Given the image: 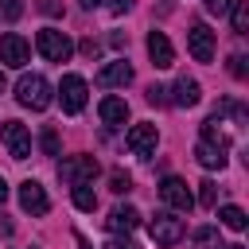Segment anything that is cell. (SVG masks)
Here are the masks:
<instances>
[{
	"instance_id": "cell-1",
	"label": "cell",
	"mask_w": 249,
	"mask_h": 249,
	"mask_svg": "<svg viewBox=\"0 0 249 249\" xmlns=\"http://www.w3.org/2000/svg\"><path fill=\"white\" fill-rule=\"evenodd\" d=\"M54 89H51V82L43 78V74H23L19 82H16V101L23 105V109H31V113H43L54 97H51Z\"/></svg>"
},
{
	"instance_id": "cell-2",
	"label": "cell",
	"mask_w": 249,
	"mask_h": 249,
	"mask_svg": "<svg viewBox=\"0 0 249 249\" xmlns=\"http://www.w3.org/2000/svg\"><path fill=\"white\" fill-rule=\"evenodd\" d=\"M148 233H152L156 245H179L183 233H187V226H183V218H175L171 210H156L152 222H148Z\"/></svg>"
},
{
	"instance_id": "cell-3",
	"label": "cell",
	"mask_w": 249,
	"mask_h": 249,
	"mask_svg": "<svg viewBox=\"0 0 249 249\" xmlns=\"http://www.w3.org/2000/svg\"><path fill=\"white\" fill-rule=\"evenodd\" d=\"M35 51H39L47 62H66V58L74 54V43H70L62 31H54V27H43V31L35 35Z\"/></svg>"
},
{
	"instance_id": "cell-4",
	"label": "cell",
	"mask_w": 249,
	"mask_h": 249,
	"mask_svg": "<svg viewBox=\"0 0 249 249\" xmlns=\"http://www.w3.org/2000/svg\"><path fill=\"white\" fill-rule=\"evenodd\" d=\"M97 171H101L97 156H70V160L58 163V175H62L66 183H74V187H78V183H93Z\"/></svg>"
},
{
	"instance_id": "cell-5",
	"label": "cell",
	"mask_w": 249,
	"mask_h": 249,
	"mask_svg": "<svg viewBox=\"0 0 249 249\" xmlns=\"http://www.w3.org/2000/svg\"><path fill=\"white\" fill-rule=\"evenodd\" d=\"M0 140H4V148H8L12 160H27V156H31V132H27V124L4 121V124H0Z\"/></svg>"
},
{
	"instance_id": "cell-6",
	"label": "cell",
	"mask_w": 249,
	"mask_h": 249,
	"mask_svg": "<svg viewBox=\"0 0 249 249\" xmlns=\"http://www.w3.org/2000/svg\"><path fill=\"white\" fill-rule=\"evenodd\" d=\"M86 93H89L86 78H82V74H66V78H62V86H58L62 113H82V109H86Z\"/></svg>"
},
{
	"instance_id": "cell-7",
	"label": "cell",
	"mask_w": 249,
	"mask_h": 249,
	"mask_svg": "<svg viewBox=\"0 0 249 249\" xmlns=\"http://www.w3.org/2000/svg\"><path fill=\"white\" fill-rule=\"evenodd\" d=\"M0 62L12 66V70H23V66L31 62V47H27V39L16 35V31H8V35L0 39Z\"/></svg>"
},
{
	"instance_id": "cell-8",
	"label": "cell",
	"mask_w": 249,
	"mask_h": 249,
	"mask_svg": "<svg viewBox=\"0 0 249 249\" xmlns=\"http://www.w3.org/2000/svg\"><path fill=\"white\" fill-rule=\"evenodd\" d=\"M160 198H163L171 210H183V214L195 206V195H191V187H187L179 175H167V179L160 183Z\"/></svg>"
},
{
	"instance_id": "cell-9",
	"label": "cell",
	"mask_w": 249,
	"mask_h": 249,
	"mask_svg": "<svg viewBox=\"0 0 249 249\" xmlns=\"http://www.w3.org/2000/svg\"><path fill=\"white\" fill-rule=\"evenodd\" d=\"M124 140H128V152H132V156H144V160H148V156L156 152V144H160V128L144 121V124H132Z\"/></svg>"
},
{
	"instance_id": "cell-10",
	"label": "cell",
	"mask_w": 249,
	"mask_h": 249,
	"mask_svg": "<svg viewBox=\"0 0 249 249\" xmlns=\"http://www.w3.org/2000/svg\"><path fill=\"white\" fill-rule=\"evenodd\" d=\"M187 51H191L195 62H210V58H214V31H210L206 23H195V27L187 31Z\"/></svg>"
},
{
	"instance_id": "cell-11",
	"label": "cell",
	"mask_w": 249,
	"mask_h": 249,
	"mask_svg": "<svg viewBox=\"0 0 249 249\" xmlns=\"http://www.w3.org/2000/svg\"><path fill=\"white\" fill-rule=\"evenodd\" d=\"M148 58H152L156 70L175 66V47H171V39H167L163 31H148Z\"/></svg>"
},
{
	"instance_id": "cell-12",
	"label": "cell",
	"mask_w": 249,
	"mask_h": 249,
	"mask_svg": "<svg viewBox=\"0 0 249 249\" xmlns=\"http://www.w3.org/2000/svg\"><path fill=\"white\" fill-rule=\"evenodd\" d=\"M19 206H23L27 214H47V210H51V198H47L43 183L23 179V183H19Z\"/></svg>"
},
{
	"instance_id": "cell-13",
	"label": "cell",
	"mask_w": 249,
	"mask_h": 249,
	"mask_svg": "<svg viewBox=\"0 0 249 249\" xmlns=\"http://www.w3.org/2000/svg\"><path fill=\"white\" fill-rule=\"evenodd\" d=\"M136 226H140V210H136V206H113V210H109V218H105V230H109L113 237L132 233Z\"/></svg>"
},
{
	"instance_id": "cell-14",
	"label": "cell",
	"mask_w": 249,
	"mask_h": 249,
	"mask_svg": "<svg viewBox=\"0 0 249 249\" xmlns=\"http://www.w3.org/2000/svg\"><path fill=\"white\" fill-rule=\"evenodd\" d=\"M167 93H171L167 101H171V105H179V109H191V105H198V101H202V86H198L195 78H187V74H183Z\"/></svg>"
},
{
	"instance_id": "cell-15",
	"label": "cell",
	"mask_w": 249,
	"mask_h": 249,
	"mask_svg": "<svg viewBox=\"0 0 249 249\" xmlns=\"http://www.w3.org/2000/svg\"><path fill=\"white\" fill-rule=\"evenodd\" d=\"M128 82H132V66H128L124 58H117V62H105V66L97 70V86H101V89L128 86Z\"/></svg>"
},
{
	"instance_id": "cell-16",
	"label": "cell",
	"mask_w": 249,
	"mask_h": 249,
	"mask_svg": "<svg viewBox=\"0 0 249 249\" xmlns=\"http://www.w3.org/2000/svg\"><path fill=\"white\" fill-rule=\"evenodd\" d=\"M226 152H230V148H218V144H206V140L195 144V160H198L206 171H214V167L222 171V167H226Z\"/></svg>"
},
{
	"instance_id": "cell-17",
	"label": "cell",
	"mask_w": 249,
	"mask_h": 249,
	"mask_svg": "<svg viewBox=\"0 0 249 249\" xmlns=\"http://www.w3.org/2000/svg\"><path fill=\"white\" fill-rule=\"evenodd\" d=\"M97 113H101L105 124H124L128 121V101L124 97H101V109Z\"/></svg>"
},
{
	"instance_id": "cell-18",
	"label": "cell",
	"mask_w": 249,
	"mask_h": 249,
	"mask_svg": "<svg viewBox=\"0 0 249 249\" xmlns=\"http://www.w3.org/2000/svg\"><path fill=\"white\" fill-rule=\"evenodd\" d=\"M74 206H78V210H86V214H89V210H97V191H93L89 183H78V187H74Z\"/></svg>"
},
{
	"instance_id": "cell-19",
	"label": "cell",
	"mask_w": 249,
	"mask_h": 249,
	"mask_svg": "<svg viewBox=\"0 0 249 249\" xmlns=\"http://www.w3.org/2000/svg\"><path fill=\"white\" fill-rule=\"evenodd\" d=\"M195 245H198V249H222L218 226H198V230H195Z\"/></svg>"
},
{
	"instance_id": "cell-20",
	"label": "cell",
	"mask_w": 249,
	"mask_h": 249,
	"mask_svg": "<svg viewBox=\"0 0 249 249\" xmlns=\"http://www.w3.org/2000/svg\"><path fill=\"white\" fill-rule=\"evenodd\" d=\"M230 19H233V31H237V35H245V31H249V0H233Z\"/></svg>"
},
{
	"instance_id": "cell-21",
	"label": "cell",
	"mask_w": 249,
	"mask_h": 249,
	"mask_svg": "<svg viewBox=\"0 0 249 249\" xmlns=\"http://www.w3.org/2000/svg\"><path fill=\"white\" fill-rule=\"evenodd\" d=\"M218 218H222V226H226V230H245V222H249L241 206H222V210H218Z\"/></svg>"
},
{
	"instance_id": "cell-22",
	"label": "cell",
	"mask_w": 249,
	"mask_h": 249,
	"mask_svg": "<svg viewBox=\"0 0 249 249\" xmlns=\"http://www.w3.org/2000/svg\"><path fill=\"white\" fill-rule=\"evenodd\" d=\"M198 202H202L206 210H214V206H218V183L202 179V183H198Z\"/></svg>"
},
{
	"instance_id": "cell-23",
	"label": "cell",
	"mask_w": 249,
	"mask_h": 249,
	"mask_svg": "<svg viewBox=\"0 0 249 249\" xmlns=\"http://www.w3.org/2000/svg\"><path fill=\"white\" fill-rule=\"evenodd\" d=\"M39 144H43V152H47V156H58V132H54V128H43Z\"/></svg>"
},
{
	"instance_id": "cell-24",
	"label": "cell",
	"mask_w": 249,
	"mask_h": 249,
	"mask_svg": "<svg viewBox=\"0 0 249 249\" xmlns=\"http://www.w3.org/2000/svg\"><path fill=\"white\" fill-rule=\"evenodd\" d=\"M109 183H113V191H117V195L132 191V175H128V171H113V175H109Z\"/></svg>"
},
{
	"instance_id": "cell-25",
	"label": "cell",
	"mask_w": 249,
	"mask_h": 249,
	"mask_svg": "<svg viewBox=\"0 0 249 249\" xmlns=\"http://www.w3.org/2000/svg\"><path fill=\"white\" fill-rule=\"evenodd\" d=\"M230 74H233V78H245V74H249V58H245V54H230Z\"/></svg>"
},
{
	"instance_id": "cell-26",
	"label": "cell",
	"mask_w": 249,
	"mask_h": 249,
	"mask_svg": "<svg viewBox=\"0 0 249 249\" xmlns=\"http://www.w3.org/2000/svg\"><path fill=\"white\" fill-rule=\"evenodd\" d=\"M206 4V12H214V16H226L230 8H233V0H202Z\"/></svg>"
},
{
	"instance_id": "cell-27",
	"label": "cell",
	"mask_w": 249,
	"mask_h": 249,
	"mask_svg": "<svg viewBox=\"0 0 249 249\" xmlns=\"http://www.w3.org/2000/svg\"><path fill=\"white\" fill-rule=\"evenodd\" d=\"M148 101H152V105L167 101V89H163V86H148Z\"/></svg>"
},
{
	"instance_id": "cell-28",
	"label": "cell",
	"mask_w": 249,
	"mask_h": 249,
	"mask_svg": "<svg viewBox=\"0 0 249 249\" xmlns=\"http://www.w3.org/2000/svg\"><path fill=\"white\" fill-rule=\"evenodd\" d=\"M19 12H23V4H19V0H4V16H8V19H16Z\"/></svg>"
},
{
	"instance_id": "cell-29",
	"label": "cell",
	"mask_w": 249,
	"mask_h": 249,
	"mask_svg": "<svg viewBox=\"0 0 249 249\" xmlns=\"http://www.w3.org/2000/svg\"><path fill=\"white\" fill-rule=\"evenodd\" d=\"M109 249H140V245H136V241H128V237H113V241H109Z\"/></svg>"
},
{
	"instance_id": "cell-30",
	"label": "cell",
	"mask_w": 249,
	"mask_h": 249,
	"mask_svg": "<svg viewBox=\"0 0 249 249\" xmlns=\"http://www.w3.org/2000/svg\"><path fill=\"white\" fill-rule=\"evenodd\" d=\"M109 8H113V12H128V8H132V0H109Z\"/></svg>"
},
{
	"instance_id": "cell-31",
	"label": "cell",
	"mask_w": 249,
	"mask_h": 249,
	"mask_svg": "<svg viewBox=\"0 0 249 249\" xmlns=\"http://www.w3.org/2000/svg\"><path fill=\"white\" fill-rule=\"evenodd\" d=\"M43 12H47V16H54V12H58V4H54V0H43Z\"/></svg>"
},
{
	"instance_id": "cell-32",
	"label": "cell",
	"mask_w": 249,
	"mask_h": 249,
	"mask_svg": "<svg viewBox=\"0 0 249 249\" xmlns=\"http://www.w3.org/2000/svg\"><path fill=\"white\" fill-rule=\"evenodd\" d=\"M0 233H4V237L12 233V222H8V218H0Z\"/></svg>"
},
{
	"instance_id": "cell-33",
	"label": "cell",
	"mask_w": 249,
	"mask_h": 249,
	"mask_svg": "<svg viewBox=\"0 0 249 249\" xmlns=\"http://www.w3.org/2000/svg\"><path fill=\"white\" fill-rule=\"evenodd\" d=\"M8 198V183H4V175H0V202Z\"/></svg>"
},
{
	"instance_id": "cell-34",
	"label": "cell",
	"mask_w": 249,
	"mask_h": 249,
	"mask_svg": "<svg viewBox=\"0 0 249 249\" xmlns=\"http://www.w3.org/2000/svg\"><path fill=\"white\" fill-rule=\"evenodd\" d=\"M97 4H101V0H82V8H86V12H89V8H97Z\"/></svg>"
},
{
	"instance_id": "cell-35",
	"label": "cell",
	"mask_w": 249,
	"mask_h": 249,
	"mask_svg": "<svg viewBox=\"0 0 249 249\" xmlns=\"http://www.w3.org/2000/svg\"><path fill=\"white\" fill-rule=\"evenodd\" d=\"M4 86H8V82H4V70H0V93H4Z\"/></svg>"
},
{
	"instance_id": "cell-36",
	"label": "cell",
	"mask_w": 249,
	"mask_h": 249,
	"mask_svg": "<svg viewBox=\"0 0 249 249\" xmlns=\"http://www.w3.org/2000/svg\"><path fill=\"white\" fill-rule=\"evenodd\" d=\"M222 249H245V245H222Z\"/></svg>"
}]
</instances>
